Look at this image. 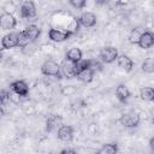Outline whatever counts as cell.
Listing matches in <instances>:
<instances>
[{
    "mask_svg": "<svg viewBox=\"0 0 154 154\" xmlns=\"http://www.w3.org/2000/svg\"><path fill=\"white\" fill-rule=\"evenodd\" d=\"M41 72L45 76H51V77H55V78H61V71H60V65L58 63H55L54 60H46L42 65H41Z\"/></svg>",
    "mask_w": 154,
    "mask_h": 154,
    "instance_id": "cell-1",
    "label": "cell"
},
{
    "mask_svg": "<svg viewBox=\"0 0 154 154\" xmlns=\"http://www.w3.org/2000/svg\"><path fill=\"white\" fill-rule=\"evenodd\" d=\"M73 34L75 31L72 30H59V29L52 28L48 31V37L53 42H64L67 38H70V36H72Z\"/></svg>",
    "mask_w": 154,
    "mask_h": 154,
    "instance_id": "cell-2",
    "label": "cell"
},
{
    "mask_svg": "<svg viewBox=\"0 0 154 154\" xmlns=\"http://www.w3.org/2000/svg\"><path fill=\"white\" fill-rule=\"evenodd\" d=\"M99 58L103 64H111L113 61L117 60L118 58V51L112 47V46H107L101 48L100 53H99Z\"/></svg>",
    "mask_w": 154,
    "mask_h": 154,
    "instance_id": "cell-3",
    "label": "cell"
},
{
    "mask_svg": "<svg viewBox=\"0 0 154 154\" xmlns=\"http://www.w3.org/2000/svg\"><path fill=\"white\" fill-rule=\"evenodd\" d=\"M10 88L19 97H26V96H29V87H28L26 82L23 81V79H17V81L12 82L10 84Z\"/></svg>",
    "mask_w": 154,
    "mask_h": 154,
    "instance_id": "cell-4",
    "label": "cell"
},
{
    "mask_svg": "<svg viewBox=\"0 0 154 154\" xmlns=\"http://www.w3.org/2000/svg\"><path fill=\"white\" fill-rule=\"evenodd\" d=\"M140 120H141V119H140V116H138L137 113H135V112H128V113H124V114L120 117V123H122V125L125 126V128H129V129L138 126Z\"/></svg>",
    "mask_w": 154,
    "mask_h": 154,
    "instance_id": "cell-5",
    "label": "cell"
},
{
    "mask_svg": "<svg viewBox=\"0 0 154 154\" xmlns=\"http://www.w3.org/2000/svg\"><path fill=\"white\" fill-rule=\"evenodd\" d=\"M60 71L61 75H64L67 78H73L77 76V63H72L67 59H64L60 64Z\"/></svg>",
    "mask_w": 154,
    "mask_h": 154,
    "instance_id": "cell-6",
    "label": "cell"
},
{
    "mask_svg": "<svg viewBox=\"0 0 154 154\" xmlns=\"http://www.w3.org/2000/svg\"><path fill=\"white\" fill-rule=\"evenodd\" d=\"M17 25V19L11 12H4L0 14V28L2 30L13 29Z\"/></svg>",
    "mask_w": 154,
    "mask_h": 154,
    "instance_id": "cell-7",
    "label": "cell"
},
{
    "mask_svg": "<svg viewBox=\"0 0 154 154\" xmlns=\"http://www.w3.org/2000/svg\"><path fill=\"white\" fill-rule=\"evenodd\" d=\"M20 17L23 18H34L36 16V7L32 1H23L19 7Z\"/></svg>",
    "mask_w": 154,
    "mask_h": 154,
    "instance_id": "cell-8",
    "label": "cell"
},
{
    "mask_svg": "<svg viewBox=\"0 0 154 154\" xmlns=\"http://www.w3.org/2000/svg\"><path fill=\"white\" fill-rule=\"evenodd\" d=\"M77 23L84 28H93L96 24V16L93 12H83L78 17Z\"/></svg>",
    "mask_w": 154,
    "mask_h": 154,
    "instance_id": "cell-9",
    "label": "cell"
},
{
    "mask_svg": "<svg viewBox=\"0 0 154 154\" xmlns=\"http://www.w3.org/2000/svg\"><path fill=\"white\" fill-rule=\"evenodd\" d=\"M63 125V117L60 114H51L46 120V130L48 132L58 130Z\"/></svg>",
    "mask_w": 154,
    "mask_h": 154,
    "instance_id": "cell-10",
    "label": "cell"
},
{
    "mask_svg": "<svg viewBox=\"0 0 154 154\" xmlns=\"http://www.w3.org/2000/svg\"><path fill=\"white\" fill-rule=\"evenodd\" d=\"M17 45H18V32H10L1 38L2 49L14 48L17 47Z\"/></svg>",
    "mask_w": 154,
    "mask_h": 154,
    "instance_id": "cell-11",
    "label": "cell"
},
{
    "mask_svg": "<svg viewBox=\"0 0 154 154\" xmlns=\"http://www.w3.org/2000/svg\"><path fill=\"white\" fill-rule=\"evenodd\" d=\"M58 138L63 142H71L73 140V128L70 125H61L58 129Z\"/></svg>",
    "mask_w": 154,
    "mask_h": 154,
    "instance_id": "cell-12",
    "label": "cell"
},
{
    "mask_svg": "<svg viewBox=\"0 0 154 154\" xmlns=\"http://www.w3.org/2000/svg\"><path fill=\"white\" fill-rule=\"evenodd\" d=\"M137 45L142 49L150 48L154 45V35H153V32H150V31H143L142 35H141V37H140V40H138V42H137Z\"/></svg>",
    "mask_w": 154,
    "mask_h": 154,
    "instance_id": "cell-13",
    "label": "cell"
},
{
    "mask_svg": "<svg viewBox=\"0 0 154 154\" xmlns=\"http://www.w3.org/2000/svg\"><path fill=\"white\" fill-rule=\"evenodd\" d=\"M117 64H118V66H119L120 69H123V70L126 71V72H130V71L132 70V67H134V61L131 60L130 57H128V55H125V54L118 55V58H117Z\"/></svg>",
    "mask_w": 154,
    "mask_h": 154,
    "instance_id": "cell-14",
    "label": "cell"
},
{
    "mask_svg": "<svg viewBox=\"0 0 154 154\" xmlns=\"http://www.w3.org/2000/svg\"><path fill=\"white\" fill-rule=\"evenodd\" d=\"M116 95H117V99L120 101V102H126L129 100V97L131 96V93L129 90V88L125 85V84H119L117 88H116Z\"/></svg>",
    "mask_w": 154,
    "mask_h": 154,
    "instance_id": "cell-15",
    "label": "cell"
},
{
    "mask_svg": "<svg viewBox=\"0 0 154 154\" xmlns=\"http://www.w3.org/2000/svg\"><path fill=\"white\" fill-rule=\"evenodd\" d=\"M25 31V34L28 35V37L30 38L31 42H34L36 38H38L40 34H41V29L35 25V24H29L28 26H25V29H23Z\"/></svg>",
    "mask_w": 154,
    "mask_h": 154,
    "instance_id": "cell-16",
    "label": "cell"
},
{
    "mask_svg": "<svg viewBox=\"0 0 154 154\" xmlns=\"http://www.w3.org/2000/svg\"><path fill=\"white\" fill-rule=\"evenodd\" d=\"M82 55L83 54H82V51L79 48L72 47L66 52V58L65 59H67V60H70L72 63H78V61L82 60Z\"/></svg>",
    "mask_w": 154,
    "mask_h": 154,
    "instance_id": "cell-17",
    "label": "cell"
},
{
    "mask_svg": "<svg viewBox=\"0 0 154 154\" xmlns=\"http://www.w3.org/2000/svg\"><path fill=\"white\" fill-rule=\"evenodd\" d=\"M94 73H95V72H94L91 69H87V70L81 71L76 77H77L78 81H81V82H83V83H90V82L93 81Z\"/></svg>",
    "mask_w": 154,
    "mask_h": 154,
    "instance_id": "cell-18",
    "label": "cell"
},
{
    "mask_svg": "<svg viewBox=\"0 0 154 154\" xmlns=\"http://www.w3.org/2000/svg\"><path fill=\"white\" fill-rule=\"evenodd\" d=\"M118 153V144L117 143H107L103 144L96 154H117Z\"/></svg>",
    "mask_w": 154,
    "mask_h": 154,
    "instance_id": "cell-19",
    "label": "cell"
},
{
    "mask_svg": "<svg viewBox=\"0 0 154 154\" xmlns=\"http://www.w3.org/2000/svg\"><path fill=\"white\" fill-rule=\"evenodd\" d=\"M140 96L144 101H153L154 100V89L152 87H143L140 90Z\"/></svg>",
    "mask_w": 154,
    "mask_h": 154,
    "instance_id": "cell-20",
    "label": "cell"
},
{
    "mask_svg": "<svg viewBox=\"0 0 154 154\" xmlns=\"http://www.w3.org/2000/svg\"><path fill=\"white\" fill-rule=\"evenodd\" d=\"M30 42L31 41H30V38L28 37V35L25 34L24 30H22V31L18 32V45H17V47H19V48H26Z\"/></svg>",
    "mask_w": 154,
    "mask_h": 154,
    "instance_id": "cell-21",
    "label": "cell"
},
{
    "mask_svg": "<svg viewBox=\"0 0 154 154\" xmlns=\"http://www.w3.org/2000/svg\"><path fill=\"white\" fill-rule=\"evenodd\" d=\"M142 32H143V31H141V28H135V29H132L131 32H130V35H129V41H130V43L137 45V42H138V40H140Z\"/></svg>",
    "mask_w": 154,
    "mask_h": 154,
    "instance_id": "cell-22",
    "label": "cell"
},
{
    "mask_svg": "<svg viewBox=\"0 0 154 154\" xmlns=\"http://www.w3.org/2000/svg\"><path fill=\"white\" fill-rule=\"evenodd\" d=\"M142 71H144L147 73H153L154 72V60H153V58H147L142 63Z\"/></svg>",
    "mask_w": 154,
    "mask_h": 154,
    "instance_id": "cell-23",
    "label": "cell"
},
{
    "mask_svg": "<svg viewBox=\"0 0 154 154\" xmlns=\"http://www.w3.org/2000/svg\"><path fill=\"white\" fill-rule=\"evenodd\" d=\"M11 101V93L7 89H1L0 90V106H6Z\"/></svg>",
    "mask_w": 154,
    "mask_h": 154,
    "instance_id": "cell-24",
    "label": "cell"
},
{
    "mask_svg": "<svg viewBox=\"0 0 154 154\" xmlns=\"http://www.w3.org/2000/svg\"><path fill=\"white\" fill-rule=\"evenodd\" d=\"M76 93H77L76 85H65L61 88V94L65 96H70V95H73Z\"/></svg>",
    "mask_w": 154,
    "mask_h": 154,
    "instance_id": "cell-25",
    "label": "cell"
},
{
    "mask_svg": "<svg viewBox=\"0 0 154 154\" xmlns=\"http://www.w3.org/2000/svg\"><path fill=\"white\" fill-rule=\"evenodd\" d=\"M69 4L71 6H73L75 8H77V10H82L87 5V1L85 0H70Z\"/></svg>",
    "mask_w": 154,
    "mask_h": 154,
    "instance_id": "cell-26",
    "label": "cell"
},
{
    "mask_svg": "<svg viewBox=\"0 0 154 154\" xmlns=\"http://www.w3.org/2000/svg\"><path fill=\"white\" fill-rule=\"evenodd\" d=\"M60 154H77L75 149H71V148H65L60 152Z\"/></svg>",
    "mask_w": 154,
    "mask_h": 154,
    "instance_id": "cell-27",
    "label": "cell"
},
{
    "mask_svg": "<svg viewBox=\"0 0 154 154\" xmlns=\"http://www.w3.org/2000/svg\"><path fill=\"white\" fill-rule=\"evenodd\" d=\"M4 114H5V112H4V108L0 106V120L2 119V117H4Z\"/></svg>",
    "mask_w": 154,
    "mask_h": 154,
    "instance_id": "cell-28",
    "label": "cell"
},
{
    "mask_svg": "<svg viewBox=\"0 0 154 154\" xmlns=\"http://www.w3.org/2000/svg\"><path fill=\"white\" fill-rule=\"evenodd\" d=\"M2 58V53H1V49H0V59Z\"/></svg>",
    "mask_w": 154,
    "mask_h": 154,
    "instance_id": "cell-29",
    "label": "cell"
}]
</instances>
